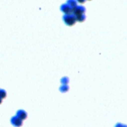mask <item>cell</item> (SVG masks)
Segmentation results:
<instances>
[{
  "instance_id": "1",
  "label": "cell",
  "mask_w": 127,
  "mask_h": 127,
  "mask_svg": "<svg viewBox=\"0 0 127 127\" xmlns=\"http://www.w3.org/2000/svg\"><path fill=\"white\" fill-rule=\"evenodd\" d=\"M11 122L12 125L15 127H20L23 125V121L21 120L19 118H18L16 116L12 117Z\"/></svg>"
},
{
  "instance_id": "4",
  "label": "cell",
  "mask_w": 127,
  "mask_h": 127,
  "mask_svg": "<svg viewBox=\"0 0 127 127\" xmlns=\"http://www.w3.org/2000/svg\"><path fill=\"white\" fill-rule=\"evenodd\" d=\"M61 10L63 12L65 13V14L67 15L70 14L72 11V10H71V8L69 5H63V6H62Z\"/></svg>"
},
{
  "instance_id": "2",
  "label": "cell",
  "mask_w": 127,
  "mask_h": 127,
  "mask_svg": "<svg viewBox=\"0 0 127 127\" xmlns=\"http://www.w3.org/2000/svg\"><path fill=\"white\" fill-rule=\"evenodd\" d=\"M63 20H64L65 23L69 26L73 25L74 24L75 21V17L73 16L70 15H65L64 17H63Z\"/></svg>"
},
{
  "instance_id": "6",
  "label": "cell",
  "mask_w": 127,
  "mask_h": 127,
  "mask_svg": "<svg viewBox=\"0 0 127 127\" xmlns=\"http://www.w3.org/2000/svg\"><path fill=\"white\" fill-rule=\"evenodd\" d=\"M67 89H68V87H67L66 86H63V87H61V88H60V89H61V91H62V92H66Z\"/></svg>"
},
{
  "instance_id": "5",
  "label": "cell",
  "mask_w": 127,
  "mask_h": 127,
  "mask_svg": "<svg viewBox=\"0 0 127 127\" xmlns=\"http://www.w3.org/2000/svg\"><path fill=\"white\" fill-rule=\"evenodd\" d=\"M7 96V93L5 90L0 89V98L3 99H5Z\"/></svg>"
},
{
  "instance_id": "7",
  "label": "cell",
  "mask_w": 127,
  "mask_h": 127,
  "mask_svg": "<svg viewBox=\"0 0 127 127\" xmlns=\"http://www.w3.org/2000/svg\"><path fill=\"white\" fill-rule=\"evenodd\" d=\"M2 101H3V99L0 98V105L2 103Z\"/></svg>"
},
{
  "instance_id": "3",
  "label": "cell",
  "mask_w": 127,
  "mask_h": 127,
  "mask_svg": "<svg viewBox=\"0 0 127 127\" xmlns=\"http://www.w3.org/2000/svg\"><path fill=\"white\" fill-rule=\"evenodd\" d=\"M16 116L19 118L23 120H25L27 117H28V115H27V113L23 110H18L16 112Z\"/></svg>"
}]
</instances>
